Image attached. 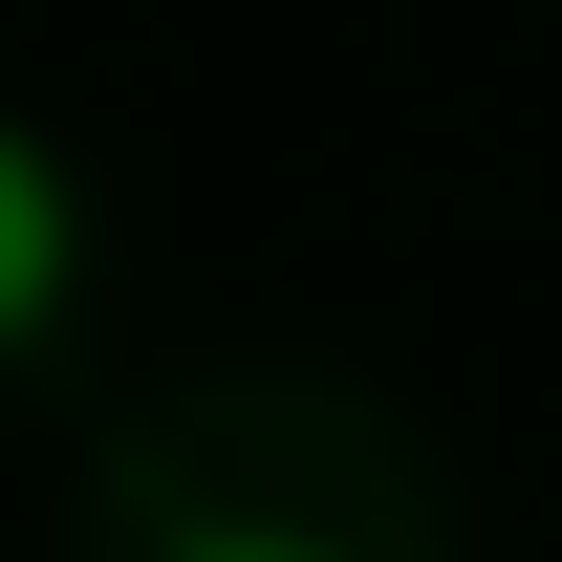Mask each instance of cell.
I'll return each mask as SVG.
<instances>
[{
    "label": "cell",
    "instance_id": "1",
    "mask_svg": "<svg viewBox=\"0 0 562 562\" xmlns=\"http://www.w3.org/2000/svg\"><path fill=\"white\" fill-rule=\"evenodd\" d=\"M66 260H87L66 173H44V131H0V347H44V325H66Z\"/></svg>",
    "mask_w": 562,
    "mask_h": 562
},
{
    "label": "cell",
    "instance_id": "2",
    "mask_svg": "<svg viewBox=\"0 0 562 562\" xmlns=\"http://www.w3.org/2000/svg\"><path fill=\"white\" fill-rule=\"evenodd\" d=\"M173 562H347V541H303V519H195Z\"/></svg>",
    "mask_w": 562,
    "mask_h": 562
}]
</instances>
